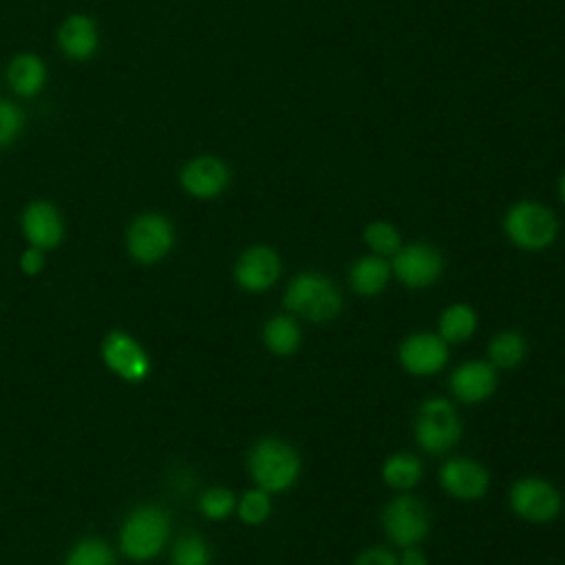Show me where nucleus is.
<instances>
[{
  "label": "nucleus",
  "mask_w": 565,
  "mask_h": 565,
  "mask_svg": "<svg viewBox=\"0 0 565 565\" xmlns=\"http://www.w3.org/2000/svg\"><path fill=\"white\" fill-rule=\"evenodd\" d=\"M508 503L516 519L530 525L554 523L563 512V494L554 481L541 475H523L510 483Z\"/></svg>",
  "instance_id": "423d86ee"
},
{
  "label": "nucleus",
  "mask_w": 565,
  "mask_h": 565,
  "mask_svg": "<svg viewBox=\"0 0 565 565\" xmlns=\"http://www.w3.org/2000/svg\"><path fill=\"white\" fill-rule=\"evenodd\" d=\"M20 227L29 245L38 249H53L64 238V218L60 210L44 199H35L24 205L20 214Z\"/></svg>",
  "instance_id": "f3484780"
},
{
  "label": "nucleus",
  "mask_w": 565,
  "mask_h": 565,
  "mask_svg": "<svg viewBox=\"0 0 565 565\" xmlns=\"http://www.w3.org/2000/svg\"><path fill=\"white\" fill-rule=\"evenodd\" d=\"M479 329V313L470 302L457 300L441 309L437 318V333L452 347L475 338Z\"/></svg>",
  "instance_id": "412c9836"
},
{
  "label": "nucleus",
  "mask_w": 565,
  "mask_h": 565,
  "mask_svg": "<svg viewBox=\"0 0 565 565\" xmlns=\"http://www.w3.org/2000/svg\"><path fill=\"white\" fill-rule=\"evenodd\" d=\"M351 565H397V554L386 545H369L353 556Z\"/></svg>",
  "instance_id": "c756f323"
},
{
  "label": "nucleus",
  "mask_w": 565,
  "mask_h": 565,
  "mask_svg": "<svg viewBox=\"0 0 565 565\" xmlns=\"http://www.w3.org/2000/svg\"><path fill=\"white\" fill-rule=\"evenodd\" d=\"M24 124V110L15 102L0 97V150L11 148L22 137Z\"/></svg>",
  "instance_id": "c85d7f7f"
},
{
  "label": "nucleus",
  "mask_w": 565,
  "mask_h": 565,
  "mask_svg": "<svg viewBox=\"0 0 565 565\" xmlns=\"http://www.w3.org/2000/svg\"><path fill=\"white\" fill-rule=\"evenodd\" d=\"M497 388L499 371L486 358L463 360L448 373L450 397L468 406H479L488 402L497 393Z\"/></svg>",
  "instance_id": "4468645a"
},
{
  "label": "nucleus",
  "mask_w": 565,
  "mask_h": 565,
  "mask_svg": "<svg viewBox=\"0 0 565 565\" xmlns=\"http://www.w3.org/2000/svg\"><path fill=\"white\" fill-rule=\"evenodd\" d=\"M20 269H22L24 274H29V276L40 274V271L44 269V252L38 249V247H33V245H29V247L22 252V256H20Z\"/></svg>",
  "instance_id": "7c9ffc66"
},
{
  "label": "nucleus",
  "mask_w": 565,
  "mask_h": 565,
  "mask_svg": "<svg viewBox=\"0 0 565 565\" xmlns=\"http://www.w3.org/2000/svg\"><path fill=\"white\" fill-rule=\"evenodd\" d=\"M170 539V516L159 505H139L135 508L121 530L119 545L121 552L137 563L152 561L166 547Z\"/></svg>",
  "instance_id": "39448f33"
},
{
  "label": "nucleus",
  "mask_w": 565,
  "mask_h": 565,
  "mask_svg": "<svg viewBox=\"0 0 565 565\" xmlns=\"http://www.w3.org/2000/svg\"><path fill=\"white\" fill-rule=\"evenodd\" d=\"M397 565H430V561H428V554L422 550V545H408V547H399Z\"/></svg>",
  "instance_id": "2f4dec72"
},
{
  "label": "nucleus",
  "mask_w": 565,
  "mask_h": 565,
  "mask_svg": "<svg viewBox=\"0 0 565 565\" xmlns=\"http://www.w3.org/2000/svg\"><path fill=\"white\" fill-rule=\"evenodd\" d=\"M232 276L238 289L247 294H265L280 280L282 258L276 247L267 243H254L238 254Z\"/></svg>",
  "instance_id": "9b49d317"
},
{
  "label": "nucleus",
  "mask_w": 565,
  "mask_h": 565,
  "mask_svg": "<svg viewBox=\"0 0 565 565\" xmlns=\"http://www.w3.org/2000/svg\"><path fill=\"white\" fill-rule=\"evenodd\" d=\"M238 497L225 486H210L199 497V510L210 521H225L230 514L236 512Z\"/></svg>",
  "instance_id": "bb28decb"
},
{
  "label": "nucleus",
  "mask_w": 565,
  "mask_h": 565,
  "mask_svg": "<svg viewBox=\"0 0 565 565\" xmlns=\"http://www.w3.org/2000/svg\"><path fill=\"white\" fill-rule=\"evenodd\" d=\"M397 364L413 377H433L450 362V344L437 331H413L397 344Z\"/></svg>",
  "instance_id": "9d476101"
},
{
  "label": "nucleus",
  "mask_w": 565,
  "mask_h": 565,
  "mask_svg": "<svg viewBox=\"0 0 565 565\" xmlns=\"http://www.w3.org/2000/svg\"><path fill=\"white\" fill-rule=\"evenodd\" d=\"M556 192H558V199H561V203L565 205V170L561 172V177H558V183H556Z\"/></svg>",
  "instance_id": "473e14b6"
},
{
  "label": "nucleus",
  "mask_w": 565,
  "mask_h": 565,
  "mask_svg": "<svg viewBox=\"0 0 565 565\" xmlns=\"http://www.w3.org/2000/svg\"><path fill=\"white\" fill-rule=\"evenodd\" d=\"M501 230L516 249L545 252L556 243L561 223L550 205L534 199H521L503 212Z\"/></svg>",
  "instance_id": "7ed1b4c3"
},
{
  "label": "nucleus",
  "mask_w": 565,
  "mask_h": 565,
  "mask_svg": "<svg viewBox=\"0 0 565 565\" xmlns=\"http://www.w3.org/2000/svg\"><path fill=\"white\" fill-rule=\"evenodd\" d=\"M527 358V338L516 329L497 331L486 347V360L497 371H514Z\"/></svg>",
  "instance_id": "5701e85b"
},
{
  "label": "nucleus",
  "mask_w": 565,
  "mask_h": 565,
  "mask_svg": "<svg viewBox=\"0 0 565 565\" xmlns=\"http://www.w3.org/2000/svg\"><path fill=\"white\" fill-rule=\"evenodd\" d=\"M393 278L406 289H428L437 285L446 269L441 249L428 241L404 243L395 256L388 258Z\"/></svg>",
  "instance_id": "6e6552de"
},
{
  "label": "nucleus",
  "mask_w": 565,
  "mask_h": 565,
  "mask_svg": "<svg viewBox=\"0 0 565 565\" xmlns=\"http://www.w3.org/2000/svg\"><path fill=\"white\" fill-rule=\"evenodd\" d=\"M391 278H393V274H391L388 258H382L375 254L358 256L351 263L349 274H347L351 291L362 298H375V296L384 294Z\"/></svg>",
  "instance_id": "6ab92c4d"
},
{
  "label": "nucleus",
  "mask_w": 565,
  "mask_h": 565,
  "mask_svg": "<svg viewBox=\"0 0 565 565\" xmlns=\"http://www.w3.org/2000/svg\"><path fill=\"white\" fill-rule=\"evenodd\" d=\"M282 307L298 320L324 324L335 320L344 309L342 289L322 271H296L282 289Z\"/></svg>",
  "instance_id": "f03ea898"
},
{
  "label": "nucleus",
  "mask_w": 565,
  "mask_h": 565,
  "mask_svg": "<svg viewBox=\"0 0 565 565\" xmlns=\"http://www.w3.org/2000/svg\"><path fill=\"white\" fill-rule=\"evenodd\" d=\"M247 475L254 486L269 494H285L302 477V455L291 441L265 435L247 450Z\"/></svg>",
  "instance_id": "f257e3e1"
},
{
  "label": "nucleus",
  "mask_w": 565,
  "mask_h": 565,
  "mask_svg": "<svg viewBox=\"0 0 565 565\" xmlns=\"http://www.w3.org/2000/svg\"><path fill=\"white\" fill-rule=\"evenodd\" d=\"M463 435V424L452 399L433 395L426 397L413 417L415 444L428 455L450 452Z\"/></svg>",
  "instance_id": "20e7f679"
},
{
  "label": "nucleus",
  "mask_w": 565,
  "mask_h": 565,
  "mask_svg": "<svg viewBox=\"0 0 565 565\" xmlns=\"http://www.w3.org/2000/svg\"><path fill=\"white\" fill-rule=\"evenodd\" d=\"M362 241H364L369 254H375L382 258L395 256L397 249L404 245L402 232L397 230V225H393L391 221H384V218H375V221L366 223L362 230Z\"/></svg>",
  "instance_id": "b1692460"
},
{
  "label": "nucleus",
  "mask_w": 565,
  "mask_h": 565,
  "mask_svg": "<svg viewBox=\"0 0 565 565\" xmlns=\"http://www.w3.org/2000/svg\"><path fill=\"white\" fill-rule=\"evenodd\" d=\"M439 488L457 501H479L488 494L492 477L490 470L472 457L466 455H452L441 461L437 470Z\"/></svg>",
  "instance_id": "f8f14e48"
},
{
  "label": "nucleus",
  "mask_w": 565,
  "mask_h": 565,
  "mask_svg": "<svg viewBox=\"0 0 565 565\" xmlns=\"http://www.w3.org/2000/svg\"><path fill=\"white\" fill-rule=\"evenodd\" d=\"M170 563L172 565H210L212 547L201 534L183 532L172 545Z\"/></svg>",
  "instance_id": "a878e982"
},
{
  "label": "nucleus",
  "mask_w": 565,
  "mask_h": 565,
  "mask_svg": "<svg viewBox=\"0 0 565 565\" xmlns=\"http://www.w3.org/2000/svg\"><path fill=\"white\" fill-rule=\"evenodd\" d=\"M232 181L230 166L216 154H196L179 170L181 190L199 201L218 199Z\"/></svg>",
  "instance_id": "ddd939ff"
},
{
  "label": "nucleus",
  "mask_w": 565,
  "mask_h": 565,
  "mask_svg": "<svg viewBox=\"0 0 565 565\" xmlns=\"http://www.w3.org/2000/svg\"><path fill=\"white\" fill-rule=\"evenodd\" d=\"M55 42L60 53L71 60V62H88L97 55L102 38H99V26L93 15L75 11L68 13L57 31H55Z\"/></svg>",
  "instance_id": "dca6fc26"
},
{
  "label": "nucleus",
  "mask_w": 565,
  "mask_h": 565,
  "mask_svg": "<svg viewBox=\"0 0 565 565\" xmlns=\"http://www.w3.org/2000/svg\"><path fill=\"white\" fill-rule=\"evenodd\" d=\"M380 525L395 547L422 545L430 532V512L413 492H397L382 508Z\"/></svg>",
  "instance_id": "0eeeda50"
},
{
  "label": "nucleus",
  "mask_w": 565,
  "mask_h": 565,
  "mask_svg": "<svg viewBox=\"0 0 565 565\" xmlns=\"http://www.w3.org/2000/svg\"><path fill=\"white\" fill-rule=\"evenodd\" d=\"M64 565H115V554L108 543L97 536H88L71 547Z\"/></svg>",
  "instance_id": "cd10ccee"
},
{
  "label": "nucleus",
  "mask_w": 565,
  "mask_h": 565,
  "mask_svg": "<svg viewBox=\"0 0 565 565\" xmlns=\"http://www.w3.org/2000/svg\"><path fill=\"white\" fill-rule=\"evenodd\" d=\"M271 512H274L271 494L258 486L245 490L236 501V516L241 523H245L249 527H258V525L267 523Z\"/></svg>",
  "instance_id": "393cba45"
},
{
  "label": "nucleus",
  "mask_w": 565,
  "mask_h": 565,
  "mask_svg": "<svg viewBox=\"0 0 565 565\" xmlns=\"http://www.w3.org/2000/svg\"><path fill=\"white\" fill-rule=\"evenodd\" d=\"M4 79L13 95L22 99H31L44 90L49 82V68L40 55L31 51H22L9 60L4 68Z\"/></svg>",
  "instance_id": "a211bd4d"
},
{
  "label": "nucleus",
  "mask_w": 565,
  "mask_h": 565,
  "mask_svg": "<svg viewBox=\"0 0 565 565\" xmlns=\"http://www.w3.org/2000/svg\"><path fill=\"white\" fill-rule=\"evenodd\" d=\"M177 234L172 221L161 212H143L135 216L126 230V249L132 260L154 265L174 247Z\"/></svg>",
  "instance_id": "1a4fd4ad"
},
{
  "label": "nucleus",
  "mask_w": 565,
  "mask_h": 565,
  "mask_svg": "<svg viewBox=\"0 0 565 565\" xmlns=\"http://www.w3.org/2000/svg\"><path fill=\"white\" fill-rule=\"evenodd\" d=\"M380 477L386 488L395 492H411L424 479V463L415 452L395 450L382 461Z\"/></svg>",
  "instance_id": "4be33fe9"
},
{
  "label": "nucleus",
  "mask_w": 565,
  "mask_h": 565,
  "mask_svg": "<svg viewBox=\"0 0 565 565\" xmlns=\"http://www.w3.org/2000/svg\"><path fill=\"white\" fill-rule=\"evenodd\" d=\"M104 364L126 382H141L150 373V358L146 349L126 331L113 329L102 342Z\"/></svg>",
  "instance_id": "2eb2a0df"
},
{
  "label": "nucleus",
  "mask_w": 565,
  "mask_h": 565,
  "mask_svg": "<svg viewBox=\"0 0 565 565\" xmlns=\"http://www.w3.org/2000/svg\"><path fill=\"white\" fill-rule=\"evenodd\" d=\"M263 347L276 358H291L302 347V327L291 313H274L260 329Z\"/></svg>",
  "instance_id": "aec40b11"
}]
</instances>
